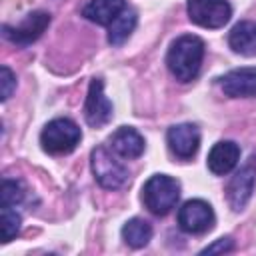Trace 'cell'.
Segmentation results:
<instances>
[{"label":"cell","mask_w":256,"mask_h":256,"mask_svg":"<svg viewBox=\"0 0 256 256\" xmlns=\"http://www.w3.org/2000/svg\"><path fill=\"white\" fill-rule=\"evenodd\" d=\"M234 248V242H232V238H218L214 244H210V246H206L204 250H202V254H216V252H230Z\"/></svg>","instance_id":"44dd1931"},{"label":"cell","mask_w":256,"mask_h":256,"mask_svg":"<svg viewBox=\"0 0 256 256\" xmlns=\"http://www.w3.org/2000/svg\"><path fill=\"white\" fill-rule=\"evenodd\" d=\"M110 148L114 154H118L120 158L126 160H134L144 152V138L140 136L138 130L130 128V126H120L112 132L110 136Z\"/></svg>","instance_id":"4fadbf2b"},{"label":"cell","mask_w":256,"mask_h":256,"mask_svg":"<svg viewBox=\"0 0 256 256\" xmlns=\"http://www.w3.org/2000/svg\"><path fill=\"white\" fill-rule=\"evenodd\" d=\"M186 10L190 22L202 28H222L232 16L226 0H186Z\"/></svg>","instance_id":"5b68a950"},{"label":"cell","mask_w":256,"mask_h":256,"mask_svg":"<svg viewBox=\"0 0 256 256\" xmlns=\"http://www.w3.org/2000/svg\"><path fill=\"white\" fill-rule=\"evenodd\" d=\"M152 238V226L142 218H132L122 226V240L130 248H144Z\"/></svg>","instance_id":"e0dca14e"},{"label":"cell","mask_w":256,"mask_h":256,"mask_svg":"<svg viewBox=\"0 0 256 256\" xmlns=\"http://www.w3.org/2000/svg\"><path fill=\"white\" fill-rule=\"evenodd\" d=\"M48 24H50V14L42 12V10H36V12H30L16 26L4 24L2 34H4L6 40H10L16 46H28V44H32L34 40H38L42 36V32L48 28Z\"/></svg>","instance_id":"ba28073f"},{"label":"cell","mask_w":256,"mask_h":256,"mask_svg":"<svg viewBox=\"0 0 256 256\" xmlns=\"http://www.w3.org/2000/svg\"><path fill=\"white\" fill-rule=\"evenodd\" d=\"M166 142L170 152L180 158V160H188L192 158L198 148H200V130L194 124H174L168 128L166 132Z\"/></svg>","instance_id":"30bf717a"},{"label":"cell","mask_w":256,"mask_h":256,"mask_svg":"<svg viewBox=\"0 0 256 256\" xmlns=\"http://www.w3.org/2000/svg\"><path fill=\"white\" fill-rule=\"evenodd\" d=\"M214 210L206 200L194 198L178 208V226L186 234H204L214 226Z\"/></svg>","instance_id":"8992f818"},{"label":"cell","mask_w":256,"mask_h":256,"mask_svg":"<svg viewBox=\"0 0 256 256\" xmlns=\"http://www.w3.org/2000/svg\"><path fill=\"white\" fill-rule=\"evenodd\" d=\"M90 166L94 180L106 190L122 188L128 182V170L112 154V148L108 150L106 146H96L90 154Z\"/></svg>","instance_id":"277c9868"},{"label":"cell","mask_w":256,"mask_h":256,"mask_svg":"<svg viewBox=\"0 0 256 256\" xmlns=\"http://www.w3.org/2000/svg\"><path fill=\"white\" fill-rule=\"evenodd\" d=\"M240 160V146L232 140H220L216 142L208 152V170L216 176H224L236 168Z\"/></svg>","instance_id":"7c38bea8"},{"label":"cell","mask_w":256,"mask_h":256,"mask_svg":"<svg viewBox=\"0 0 256 256\" xmlns=\"http://www.w3.org/2000/svg\"><path fill=\"white\" fill-rule=\"evenodd\" d=\"M22 216L16 212L14 206H2V242L8 244L20 232Z\"/></svg>","instance_id":"ac0fdd59"},{"label":"cell","mask_w":256,"mask_h":256,"mask_svg":"<svg viewBox=\"0 0 256 256\" xmlns=\"http://www.w3.org/2000/svg\"><path fill=\"white\" fill-rule=\"evenodd\" d=\"M254 180H256V154H252L228 182L226 198H228V204L232 206V210L240 212L248 204L252 190H254Z\"/></svg>","instance_id":"52a82bcc"},{"label":"cell","mask_w":256,"mask_h":256,"mask_svg":"<svg viewBox=\"0 0 256 256\" xmlns=\"http://www.w3.org/2000/svg\"><path fill=\"white\" fill-rule=\"evenodd\" d=\"M178 198L180 182L168 174H154L142 186V202L156 216H166L176 206Z\"/></svg>","instance_id":"7a4b0ae2"},{"label":"cell","mask_w":256,"mask_h":256,"mask_svg":"<svg viewBox=\"0 0 256 256\" xmlns=\"http://www.w3.org/2000/svg\"><path fill=\"white\" fill-rule=\"evenodd\" d=\"M136 22H138L136 12L130 10V8H124V10L120 12V16L108 26V42H110L112 46L124 44V42L128 40V36L134 32Z\"/></svg>","instance_id":"2e32d148"},{"label":"cell","mask_w":256,"mask_h":256,"mask_svg":"<svg viewBox=\"0 0 256 256\" xmlns=\"http://www.w3.org/2000/svg\"><path fill=\"white\" fill-rule=\"evenodd\" d=\"M84 118L92 128H100L112 118V102L104 94V82L100 78H92L84 102Z\"/></svg>","instance_id":"9c48e42d"},{"label":"cell","mask_w":256,"mask_h":256,"mask_svg":"<svg viewBox=\"0 0 256 256\" xmlns=\"http://www.w3.org/2000/svg\"><path fill=\"white\" fill-rule=\"evenodd\" d=\"M14 88H16V76H14V72L8 66H2L0 68V98H2V102H6L12 96Z\"/></svg>","instance_id":"ffe728a7"},{"label":"cell","mask_w":256,"mask_h":256,"mask_svg":"<svg viewBox=\"0 0 256 256\" xmlns=\"http://www.w3.org/2000/svg\"><path fill=\"white\" fill-rule=\"evenodd\" d=\"M126 8V2L124 0H90L82 14L94 22V24H100V26H110L118 16L120 12Z\"/></svg>","instance_id":"9a60e30c"},{"label":"cell","mask_w":256,"mask_h":256,"mask_svg":"<svg viewBox=\"0 0 256 256\" xmlns=\"http://www.w3.org/2000/svg\"><path fill=\"white\" fill-rule=\"evenodd\" d=\"M228 46L240 56H256V22H238L228 34Z\"/></svg>","instance_id":"5bb4252c"},{"label":"cell","mask_w":256,"mask_h":256,"mask_svg":"<svg viewBox=\"0 0 256 256\" xmlns=\"http://www.w3.org/2000/svg\"><path fill=\"white\" fill-rule=\"evenodd\" d=\"M204 60V42L194 34H184L176 38L166 54V64L170 74L178 82H190L198 76Z\"/></svg>","instance_id":"6da1fadb"},{"label":"cell","mask_w":256,"mask_h":256,"mask_svg":"<svg viewBox=\"0 0 256 256\" xmlns=\"http://www.w3.org/2000/svg\"><path fill=\"white\" fill-rule=\"evenodd\" d=\"M24 200V186L20 180L4 178L2 180V190H0V204L2 206H16Z\"/></svg>","instance_id":"d6986e66"},{"label":"cell","mask_w":256,"mask_h":256,"mask_svg":"<svg viewBox=\"0 0 256 256\" xmlns=\"http://www.w3.org/2000/svg\"><path fill=\"white\" fill-rule=\"evenodd\" d=\"M82 140V132L78 124L70 118H54L40 132L42 150L54 156L72 152Z\"/></svg>","instance_id":"3957f363"},{"label":"cell","mask_w":256,"mask_h":256,"mask_svg":"<svg viewBox=\"0 0 256 256\" xmlns=\"http://www.w3.org/2000/svg\"><path fill=\"white\" fill-rule=\"evenodd\" d=\"M220 88L230 98H254L256 96V68H236L220 78Z\"/></svg>","instance_id":"8fae6325"}]
</instances>
